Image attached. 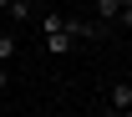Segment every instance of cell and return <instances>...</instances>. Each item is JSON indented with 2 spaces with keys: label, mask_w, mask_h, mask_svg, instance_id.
<instances>
[{
  "label": "cell",
  "mask_w": 132,
  "mask_h": 117,
  "mask_svg": "<svg viewBox=\"0 0 132 117\" xmlns=\"http://www.w3.org/2000/svg\"><path fill=\"white\" fill-rule=\"evenodd\" d=\"M41 31H46V51H51V56H66V51H71L66 15H46V20H41Z\"/></svg>",
  "instance_id": "6da1fadb"
},
{
  "label": "cell",
  "mask_w": 132,
  "mask_h": 117,
  "mask_svg": "<svg viewBox=\"0 0 132 117\" xmlns=\"http://www.w3.org/2000/svg\"><path fill=\"white\" fill-rule=\"evenodd\" d=\"M107 107H117V112H122V107H132V82H117L112 92H107Z\"/></svg>",
  "instance_id": "7a4b0ae2"
},
{
  "label": "cell",
  "mask_w": 132,
  "mask_h": 117,
  "mask_svg": "<svg viewBox=\"0 0 132 117\" xmlns=\"http://www.w3.org/2000/svg\"><path fill=\"white\" fill-rule=\"evenodd\" d=\"M122 15V0H97V20H117Z\"/></svg>",
  "instance_id": "3957f363"
},
{
  "label": "cell",
  "mask_w": 132,
  "mask_h": 117,
  "mask_svg": "<svg viewBox=\"0 0 132 117\" xmlns=\"http://www.w3.org/2000/svg\"><path fill=\"white\" fill-rule=\"evenodd\" d=\"M0 61H5V66L15 61V36H0Z\"/></svg>",
  "instance_id": "277c9868"
},
{
  "label": "cell",
  "mask_w": 132,
  "mask_h": 117,
  "mask_svg": "<svg viewBox=\"0 0 132 117\" xmlns=\"http://www.w3.org/2000/svg\"><path fill=\"white\" fill-rule=\"evenodd\" d=\"M5 10H10V15H15V20H26V15H31V0H10Z\"/></svg>",
  "instance_id": "5b68a950"
},
{
  "label": "cell",
  "mask_w": 132,
  "mask_h": 117,
  "mask_svg": "<svg viewBox=\"0 0 132 117\" xmlns=\"http://www.w3.org/2000/svg\"><path fill=\"white\" fill-rule=\"evenodd\" d=\"M5 87H10V66L0 61V92H5Z\"/></svg>",
  "instance_id": "8992f818"
},
{
  "label": "cell",
  "mask_w": 132,
  "mask_h": 117,
  "mask_svg": "<svg viewBox=\"0 0 132 117\" xmlns=\"http://www.w3.org/2000/svg\"><path fill=\"white\" fill-rule=\"evenodd\" d=\"M97 117H117V107H102V112H97Z\"/></svg>",
  "instance_id": "52a82bcc"
},
{
  "label": "cell",
  "mask_w": 132,
  "mask_h": 117,
  "mask_svg": "<svg viewBox=\"0 0 132 117\" xmlns=\"http://www.w3.org/2000/svg\"><path fill=\"white\" fill-rule=\"evenodd\" d=\"M117 117H132V107H122V112H117Z\"/></svg>",
  "instance_id": "ba28073f"
}]
</instances>
